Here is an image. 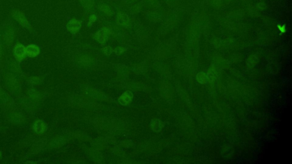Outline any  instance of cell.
I'll list each match as a JSON object with an SVG mask.
<instances>
[{
	"label": "cell",
	"instance_id": "1",
	"mask_svg": "<svg viewBox=\"0 0 292 164\" xmlns=\"http://www.w3.org/2000/svg\"><path fill=\"white\" fill-rule=\"evenodd\" d=\"M81 25L82 21L76 18H72L68 23L67 28L70 32L73 33H77L81 28Z\"/></svg>",
	"mask_w": 292,
	"mask_h": 164
},
{
	"label": "cell",
	"instance_id": "2",
	"mask_svg": "<svg viewBox=\"0 0 292 164\" xmlns=\"http://www.w3.org/2000/svg\"><path fill=\"white\" fill-rule=\"evenodd\" d=\"M109 32L106 28H104L97 32L95 34V38L101 44H104L107 41V34Z\"/></svg>",
	"mask_w": 292,
	"mask_h": 164
},
{
	"label": "cell",
	"instance_id": "3",
	"mask_svg": "<svg viewBox=\"0 0 292 164\" xmlns=\"http://www.w3.org/2000/svg\"><path fill=\"white\" fill-rule=\"evenodd\" d=\"M117 22L121 25L129 26L130 25V20L126 14L119 13L117 14Z\"/></svg>",
	"mask_w": 292,
	"mask_h": 164
},
{
	"label": "cell",
	"instance_id": "4",
	"mask_svg": "<svg viewBox=\"0 0 292 164\" xmlns=\"http://www.w3.org/2000/svg\"><path fill=\"white\" fill-rule=\"evenodd\" d=\"M33 129L35 130V132L38 133H42L45 132L46 128V126L45 125L44 123H43L41 120H38L36 123H35L34 126H33Z\"/></svg>",
	"mask_w": 292,
	"mask_h": 164
},
{
	"label": "cell",
	"instance_id": "5",
	"mask_svg": "<svg viewBox=\"0 0 292 164\" xmlns=\"http://www.w3.org/2000/svg\"><path fill=\"white\" fill-rule=\"evenodd\" d=\"M25 54V50L22 45H17L15 49V55L18 60H21Z\"/></svg>",
	"mask_w": 292,
	"mask_h": 164
},
{
	"label": "cell",
	"instance_id": "6",
	"mask_svg": "<svg viewBox=\"0 0 292 164\" xmlns=\"http://www.w3.org/2000/svg\"><path fill=\"white\" fill-rule=\"evenodd\" d=\"M132 98V95L131 92H127L123 94L122 96L119 98V102L123 105L129 103L131 101V99Z\"/></svg>",
	"mask_w": 292,
	"mask_h": 164
},
{
	"label": "cell",
	"instance_id": "7",
	"mask_svg": "<svg viewBox=\"0 0 292 164\" xmlns=\"http://www.w3.org/2000/svg\"><path fill=\"white\" fill-rule=\"evenodd\" d=\"M27 53L28 54L29 56L30 57H34L39 53V49L37 46H35V45H31L29 46L27 48Z\"/></svg>",
	"mask_w": 292,
	"mask_h": 164
},
{
	"label": "cell",
	"instance_id": "8",
	"mask_svg": "<svg viewBox=\"0 0 292 164\" xmlns=\"http://www.w3.org/2000/svg\"><path fill=\"white\" fill-rule=\"evenodd\" d=\"M100 9L107 16H110L112 14L111 10L110 9V8L107 5H104L102 6H101Z\"/></svg>",
	"mask_w": 292,
	"mask_h": 164
},
{
	"label": "cell",
	"instance_id": "9",
	"mask_svg": "<svg viewBox=\"0 0 292 164\" xmlns=\"http://www.w3.org/2000/svg\"><path fill=\"white\" fill-rule=\"evenodd\" d=\"M104 53L107 55H109L111 52H112V49H111L110 47H106V48H104Z\"/></svg>",
	"mask_w": 292,
	"mask_h": 164
},
{
	"label": "cell",
	"instance_id": "10",
	"mask_svg": "<svg viewBox=\"0 0 292 164\" xmlns=\"http://www.w3.org/2000/svg\"><path fill=\"white\" fill-rule=\"evenodd\" d=\"M124 50H125V49H124L123 48H118L115 50V53H116V54H118V55H119L120 53H122L123 51H124Z\"/></svg>",
	"mask_w": 292,
	"mask_h": 164
},
{
	"label": "cell",
	"instance_id": "11",
	"mask_svg": "<svg viewBox=\"0 0 292 164\" xmlns=\"http://www.w3.org/2000/svg\"><path fill=\"white\" fill-rule=\"evenodd\" d=\"M96 19H97V16H95V14L91 15V16H90V19H89L90 23L95 22Z\"/></svg>",
	"mask_w": 292,
	"mask_h": 164
},
{
	"label": "cell",
	"instance_id": "12",
	"mask_svg": "<svg viewBox=\"0 0 292 164\" xmlns=\"http://www.w3.org/2000/svg\"><path fill=\"white\" fill-rule=\"evenodd\" d=\"M278 28L279 29V31L281 33H285L286 31V28L285 26L279 25L278 26Z\"/></svg>",
	"mask_w": 292,
	"mask_h": 164
},
{
	"label": "cell",
	"instance_id": "13",
	"mask_svg": "<svg viewBox=\"0 0 292 164\" xmlns=\"http://www.w3.org/2000/svg\"><path fill=\"white\" fill-rule=\"evenodd\" d=\"M1 151H0V159H1Z\"/></svg>",
	"mask_w": 292,
	"mask_h": 164
}]
</instances>
